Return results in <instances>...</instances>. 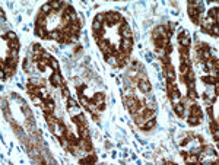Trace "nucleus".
I'll return each mask as SVG.
<instances>
[{
	"mask_svg": "<svg viewBox=\"0 0 219 165\" xmlns=\"http://www.w3.org/2000/svg\"><path fill=\"white\" fill-rule=\"evenodd\" d=\"M92 29H94V32L102 31V29H104V25H102L101 22H98V21H95V19H94V22H92Z\"/></svg>",
	"mask_w": 219,
	"mask_h": 165,
	"instance_id": "393cba45",
	"label": "nucleus"
},
{
	"mask_svg": "<svg viewBox=\"0 0 219 165\" xmlns=\"http://www.w3.org/2000/svg\"><path fill=\"white\" fill-rule=\"evenodd\" d=\"M206 111H207V114H209V118H210V120L215 118V117H213V107H212V105H209V107L206 108Z\"/></svg>",
	"mask_w": 219,
	"mask_h": 165,
	"instance_id": "ea45409f",
	"label": "nucleus"
},
{
	"mask_svg": "<svg viewBox=\"0 0 219 165\" xmlns=\"http://www.w3.org/2000/svg\"><path fill=\"white\" fill-rule=\"evenodd\" d=\"M44 116H45V121H47V124H48L50 127H53V126H54V124L59 121V120L53 116V114H44Z\"/></svg>",
	"mask_w": 219,
	"mask_h": 165,
	"instance_id": "a211bd4d",
	"label": "nucleus"
},
{
	"mask_svg": "<svg viewBox=\"0 0 219 165\" xmlns=\"http://www.w3.org/2000/svg\"><path fill=\"white\" fill-rule=\"evenodd\" d=\"M67 111L72 117H76L78 114L82 113V111H81V107H67Z\"/></svg>",
	"mask_w": 219,
	"mask_h": 165,
	"instance_id": "5701e85b",
	"label": "nucleus"
},
{
	"mask_svg": "<svg viewBox=\"0 0 219 165\" xmlns=\"http://www.w3.org/2000/svg\"><path fill=\"white\" fill-rule=\"evenodd\" d=\"M32 98V104L34 105H42V102H44V99L41 98L40 95H35V97H31Z\"/></svg>",
	"mask_w": 219,
	"mask_h": 165,
	"instance_id": "7c9ffc66",
	"label": "nucleus"
},
{
	"mask_svg": "<svg viewBox=\"0 0 219 165\" xmlns=\"http://www.w3.org/2000/svg\"><path fill=\"white\" fill-rule=\"evenodd\" d=\"M95 21H98V22H101V23H104V21H105V13H98L97 16L94 18Z\"/></svg>",
	"mask_w": 219,
	"mask_h": 165,
	"instance_id": "58836bf2",
	"label": "nucleus"
},
{
	"mask_svg": "<svg viewBox=\"0 0 219 165\" xmlns=\"http://www.w3.org/2000/svg\"><path fill=\"white\" fill-rule=\"evenodd\" d=\"M7 47H9V51L12 50H19V43L16 41H7Z\"/></svg>",
	"mask_w": 219,
	"mask_h": 165,
	"instance_id": "c756f323",
	"label": "nucleus"
},
{
	"mask_svg": "<svg viewBox=\"0 0 219 165\" xmlns=\"http://www.w3.org/2000/svg\"><path fill=\"white\" fill-rule=\"evenodd\" d=\"M202 121H203V120H200V118H197V117H194V116H188V117H187V123H188L190 126H199Z\"/></svg>",
	"mask_w": 219,
	"mask_h": 165,
	"instance_id": "dca6fc26",
	"label": "nucleus"
},
{
	"mask_svg": "<svg viewBox=\"0 0 219 165\" xmlns=\"http://www.w3.org/2000/svg\"><path fill=\"white\" fill-rule=\"evenodd\" d=\"M104 99H105V95L102 94V92H98V94H95L94 95V98H92V101L98 105V104H101V102H104Z\"/></svg>",
	"mask_w": 219,
	"mask_h": 165,
	"instance_id": "412c9836",
	"label": "nucleus"
},
{
	"mask_svg": "<svg viewBox=\"0 0 219 165\" xmlns=\"http://www.w3.org/2000/svg\"><path fill=\"white\" fill-rule=\"evenodd\" d=\"M174 111H175V114H177L178 117L184 116L185 107L183 105V102H181V101H180V102H177V104H174Z\"/></svg>",
	"mask_w": 219,
	"mask_h": 165,
	"instance_id": "f8f14e48",
	"label": "nucleus"
},
{
	"mask_svg": "<svg viewBox=\"0 0 219 165\" xmlns=\"http://www.w3.org/2000/svg\"><path fill=\"white\" fill-rule=\"evenodd\" d=\"M48 66L51 67L53 72H59V70H60V65H59V62H57L54 57H51L50 59V65H48Z\"/></svg>",
	"mask_w": 219,
	"mask_h": 165,
	"instance_id": "aec40b11",
	"label": "nucleus"
},
{
	"mask_svg": "<svg viewBox=\"0 0 219 165\" xmlns=\"http://www.w3.org/2000/svg\"><path fill=\"white\" fill-rule=\"evenodd\" d=\"M164 75H165L168 82H175V72H174V67H172L171 63L164 66Z\"/></svg>",
	"mask_w": 219,
	"mask_h": 165,
	"instance_id": "7ed1b4c3",
	"label": "nucleus"
},
{
	"mask_svg": "<svg viewBox=\"0 0 219 165\" xmlns=\"http://www.w3.org/2000/svg\"><path fill=\"white\" fill-rule=\"evenodd\" d=\"M165 34H167V26L159 25V26H156V28L153 29L152 37H153V40H158V38H161V37H165Z\"/></svg>",
	"mask_w": 219,
	"mask_h": 165,
	"instance_id": "6e6552de",
	"label": "nucleus"
},
{
	"mask_svg": "<svg viewBox=\"0 0 219 165\" xmlns=\"http://www.w3.org/2000/svg\"><path fill=\"white\" fill-rule=\"evenodd\" d=\"M16 40H18L16 34L12 32V31H9V32H7V41H16Z\"/></svg>",
	"mask_w": 219,
	"mask_h": 165,
	"instance_id": "e433bc0d",
	"label": "nucleus"
},
{
	"mask_svg": "<svg viewBox=\"0 0 219 165\" xmlns=\"http://www.w3.org/2000/svg\"><path fill=\"white\" fill-rule=\"evenodd\" d=\"M187 97H188V98H191L193 101H196V99L199 98V95H197V92H196V89H194V88H190V89L187 91Z\"/></svg>",
	"mask_w": 219,
	"mask_h": 165,
	"instance_id": "a878e982",
	"label": "nucleus"
},
{
	"mask_svg": "<svg viewBox=\"0 0 219 165\" xmlns=\"http://www.w3.org/2000/svg\"><path fill=\"white\" fill-rule=\"evenodd\" d=\"M137 86H139V89H140L143 94L151 92V89H152L151 83L148 82V79H145V81H139V82H137Z\"/></svg>",
	"mask_w": 219,
	"mask_h": 165,
	"instance_id": "9d476101",
	"label": "nucleus"
},
{
	"mask_svg": "<svg viewBox=\"0 0 219 165\" xmlns=\"http://www.w3.org/2000/svg\"><path fill=\"white\" fill-rule=\"evenodd\" d=\"M97 107H98V111H104V110H105V102H101V104H98Z\"/></svg>",
	"mask_w": 219,
	"mask_h": 165,
	"instance_id": "c03bdc74",
	"label": "nucleus"
},
{
	"mask_svg": "<svg viewBox=\"0 0 219 165\" xmlns=\"http://www.w3.org/2000/svg\"><path fill=\"white\" fill-rule=\"evenodd\" d=\"M209 19H213L215 22H218V6H215L209 10Z\"/></svg>",
	"mask_w": 219,
	"mask_h": 165,
	"instance_id": "4be33fe9",
	"label": "nucleus"
},
{
	"mask_svg": "<svg viewBox=\"0 0 219 165\" xmlns=\"http://www.w3.org/2000/svg\"><path fill=\"white\" fill-rule=\"evenodd\" d=\"M155 126H156V118L153 117V118H149V120H146V121H145V124L142 126V130L149 132V130H152Z\"/></svg>",
	"mask_w": 219,
	"mask_h": 165,
	"instance_id": "9b49d317",
	"label": "nucleus"
},
{
	"mask_svg": "<svg viewBox=\"0 0 219 165\" xmlns=\"http://www.w3.org/2000/svg\"><path fill=\"white\" fill-rule=\"evenodd\" d=\"M44 50L40 44H32V53H42Z\"/></svg>",
	"mask_w": 219,
	"mask_h": 165,
	"instance_id": "4c0bfd02",
	"label": "nucleus"
},
{
	"mask_svg": "<svg viewBox=\"0 0 219 165\" xmlns=\"http://www.w3.org/2000/svg\"><path fill=\"white\" fill-rule=\"evenodd\" d=\"M98 45H100V50H101V53L104 54V57L113 54V45H111V43L108 40H101L98 43Z\"/></svg>",
	"mask_w": 219,
	"mask_h": 165,
	"instance_id": "f03ea898",
	"label": "nucleus"
},
{
	"mask_svg": "<svg viewBox=\"0 0 219 165\" xmlns=\"http://www.w3.org/2000/svg\"><path fill=\"white\" fill-rule=\"evenodd\" d=\"M35 66H37V70H40V72H44V70H45V67H47V65H45V63L41 60V62H40V63H37Z\"/></svg>",
	"mask_w": 219,
	"mask_h": 165,
	"instance_id": "f704fd0d",
	"label": "nucleus"
},
{
	"mask_svg": "<svg viewBox=\"0 0 219 165\" xmlns=\"http://www.w3.org/2000/svg\"><path fill=\"white\" fill-rule=\"evenodd\" d=\"M161 60H162V65H164V66H167V65L171 63V62H169V56H167V54H165V56H162V57H161Z\"/></svg>",
	"mask_w": 219,
	"mask_h": 165,
	"instance_id": "79ce46f5",
	"label": "nucleus"
},
{
	"mask_svg": "<svg viewBox=\"0 0 219 165\" xmlns=\"http://www.w3.org/2000/svg\"><path fill=\"white\" fill-rule=\"evenodd\" d=\"M202 82L206 83V85H215V83L218 82V76H213V75H210V76H202Z\"/></svg>",
	"mask_w": 219,
	"mask_h": 165,
	"instance_id": "2eb2a0df",
	"label": "nucleus"
},
{
	"mask_svg": "<svg viewBox=\"0 0 219 165\" xmlns=\"http://www.w3.org/2000/svg\"><path fill=\"white\" fill-rule=\"evenodd\" d=\"M41 12H42L44 15H48V13H51V12H53V9H51V4H50V3H45V4H42V6H41Z\"/></svg>",
	"mask_w": 219,
	"mask_h": 165,
	"instance_id": "cd10ccee",
	"label": "nucleus"
},
{
	"mask_svg": "<svg viewBox=\"0 0 219 165\" xmlns=\"http://www.w3.org/2000/svg\"><path fill=\"white\" fill-rule=\"evenodd\" d=\"M63 37V32L57 28V29H53V31H50L48 32V38L50 40H56V41H60V38Z\"/></svg>",
	"mask_w": 219,
	"mask_h": 165,
	"instance_id": "4468645a",
	"label": "nucleus"
},
{
	"mask_svg": "<svg viewBox=\"0 0 219 165\" xmlns=\"http://www.w3.org/2000/svg\"><path fill=\"white\" fill-rule=\"evenodd\" d=\"M51 59V54L50 53H47V51H42V60H47V62H50Z\"/></svg>",
	"mask_w": 219,
	"mask_h": 165,
	"instance_id": "37998d69",
	"label": "nucleus"
},
{
	"mask_svg": "<svg viewBox=\"0 0 219 165\" xmlns=\"http://www.w3.org/2000/svg\"><path fill=\"white\" fill-rule=\"evenodd\" d=\"M66 104H67V107H79V102L73 98H69L67 101H66Z\"/></svg>",
	"mask_w": 219,
	"mask_h": 165,
	"instance_id": "72a5a7b5",
	"label": "nucleus"
},
{
	"mask_svg": "<svg viewBox=\"0 0 219 165\" xmlns=\"http://www.w3.org/2000/svg\"><path fill=\"white\" fill-rule=\"evenodd\" d=\"M79 101H81V105H83L85 108L88 107V104H89V99L85 97L83 94H79Z\"/></svg>",
	"mask_w": 219,
	"mask_h": 165,
	"instance_id": "2f4dec72",
	"label": "nucleus"
},
{
	"mask_svg": "<svg viewBox=\"0 0 219 165\" xmlns=\"http://www.w3.org/2000/svg\"><path fill=\"white\" fill-rule=\"evenodd\" d=\"M62 94H63V97H64V99L67 101L69 98H72V95H70V91H69L66 86H62Z\"/></svg>",
	"mask_w": 219,
	"mask_h": 165,
	"instance_id": "473e14b6",
	"label": "nucleus"
},
{
	"mask_svg": "<svg viewBox=\"0 0 219 165\" xmlns=\"http://www.w3.org/2000/svg\"><path fill=\"white\" fill-rule=\"evenodd\" d=\"M50 82L53 86H64V85H63V78L60 76L59 72H53V73H51Z\"/></svg>",
	"mask_w": 219,
	"mask_h": 165,
	"instance_id": "39448f33",
	"label": "nucleus"
},
{
	"mask_svg": "<svg viewBox=\"0 0 219 165\" xmlns=\"http://www.w3.org/2000/svg\"><path fill=\"white\" fill-rule=\"evenodd\" d=\"M123 21V18L117 12H107L105 13V21H104V26H114Z\"/></svg>",
	"mask_w": 219,
	"mask_h": 165,
	"instance_id": "f257e3e1",
	"label": "nucleus"
},
{
	"mask_svg": "<svg viewBox=\"0 0 219 165\" xmlns=\"http://www.w3.org/2000/svg\"><path fill=\"white\" fill-rule=\"evenodd\" d=\"M72 121H73V124L76 126V127H81V126H86V117L81 113V114H78L76 117H72Z\"/></svg>",
	"mask_w": 219,
	"mask_h": 165,
	"instance_id": "1a4fd4ad",
	"label": "nucleus"
},
{
	"mask_svg": "<svg viewBox=\"0 0 219 165\" xmlns=\"http://www.w3.org/2000/svg\"><path fill=\"white\" fill-rule=\"evenodd\" d=\"M187 7H188V16H190V19L194 22V23H199V16H200V13L191 6V3L188 1V4H187Z\"/></svg>",
	"mask_w": 219,
	"mask_h": 165,
	"instance_id": "0eeeda50",
	"label": "nucleus"
},
{
	"mask_svg": "<svg viewBox=\"0 0 219 165\" xmlns=\"http://www.w3.org/2000/svg\"><path fill=\"white\" fill-rule=\"evenodd\" d=\"M29 66H31V60H29V59L26 57V59L23 60V65H22V67H23V70H25V72H28Z\"/></svg>",
	"mask_w": 219,
	"mask_h": 165,
	"instance_id": "c9c22d12",
	"label": "nucleus"
},
{
	"mask_svg": "<svg viewBox=\"0 0 219 165\" xmlns=\"http://www.w3.org/2000/svg\"><path fill=\"white\" fill-rule=\"evenodd\" d=\"M35 35H40L41 38H48V32L45 31V28H37L35 26Z\"/></svg>",
	"mask_w": 219,
	"mask_h": 165,
	"instance_id": "b1692460",
	"label": "nucleus"
},
{
	"mask_svg": "<svg viewBox=\"0 0 219 165\" xmlns=\"http://www.w3.org/2000/svg\"><path fill=\"white\" fill-rule=\"evenodd\" d=\"M188 110H190V116H194V117H197V118H200V120H203V110L200 105L193 104Z\"/></svg>",
	"mask_w": 219,
	"mask_h": 165,
	"instance_id": "423d86ee",
	"label": "nucleus"
},
{
	"mask_svg": "<svg viewBox=\"0 0 219 165\" xmlns=\"http://www.w3.org/2000/svg\"><path fill=\"white\" fill-rule=\"evenodd\" d=\"M120 35L124 38V40H133V32H132V29L129 28V29H126V31H123V32H120Z\"/></svg>",
	"mask_w": 219,
	"mask_h": 165,
	"instance_id": "bb28decb",
	"label": "nucleus"
},
{
	"mask_svg": "<svg viewBox=\"0 0 219 165\" xmlns=\"http://www.w3.org/2000/svg\"><path fill=\"white\" fill-rule=\"evenodd\" d=\"M75 51H76V53H81V51H82V47H81V45H76Z\"/></svg>",
	"mask_w": 219,
	"mask_h": 165,
	"instance_id": "a18cd8bd",
	"label": "nucleus"
},
{
	"mask_svg": "<svg viewBox=\"0 0 219 165\" xmlns=\"http://www.w3.org/2000/svg\"><path fill=\"white\" fill-rule=\"evenodd\" d=\"M41 110H42L44 114H53V113H54V102H53L50 98L45 99V101L42 102V105H41Z\"/></svg>",
	"mask_w": 219,
	"mask_h": 165,
	"instance_id": "20e7f679",
	"label": "nucleus"
},
{
	"mask_svg": "<svg viewBox=\"0 0 219 165\" xmlns=\"http://www.w3.org/2000/svg\"><path fill=\"white\" fill-rule=\"evenodd\" d=\"M190 70H191L190 63H181V65H180V73H181L183 76H185V75H187Z\"/></svg>",
	"mask_w": 219,
	"mask_h": 165,
	"instance_id": "f3484780",
	"label": "nucleus"
},
{
	"mask_svg": "<svg viewBox=\"0 0 219 165\" xmlns=\"http://www.w3.org/2000/svg\"><path fill=\"white\" fill-rule=\"evenodd\" d=\"M105 62L111 66H117V56L114 54H110V56H105Z\"/></svg>",
	"mask_w": 219,
	"mask_h": 165,
	"instance_id": "6ab92c4d",
	"label": "nucleus"
},
{
	"mask_svg": "<svg viewBox=\"0 0 219 165\" xmlns=\"http://www.w3.org/2000/svg\"><path fill=\"white\" fill-rule=\"evenodd\" d=\"M145 118H143V116H137V114H135V123L139 126V127H142L143 124H145Z\"/></svg>",
	"mask_w": 219,
	"mask_h": 165,
	"instance_id": "c85d7f7f",
	"label": "nucleus"
},
{
	"mask_svg": "<svg viewBox=\"0 0 219 165\" xmlns=\"http://www.w3.org/2000/svg\"><path fill=\"white\" fill-rule=\"evenodd\" d=\"M48 3L51 4L53 12H57V10H60L62 7H64V6H66V4H63V1H62V0H50Z\"/></svg>",
	"mask_w": 219,
	"mask_h": 165,
	"instance_id": "ddd939ff",
	"label": "nucleus"
},
{
	"mask_svg": "<svg viewBox=\"0 0 219 165\" xmlns=\"http://www.w3.org/2000/svg\"><path fill=\"white\" fill-rule=\"evenodd\" d=\"M164 53H165V54H167V56H169V54H171V53H172V45H171V44H167V45H165V48H164Z\"/></svg>",
	"mask_w": 219,
	"mask_h": 165,
	"instance_id": "a19ab883",
	"label": "nucleus"
}]
</instances>
